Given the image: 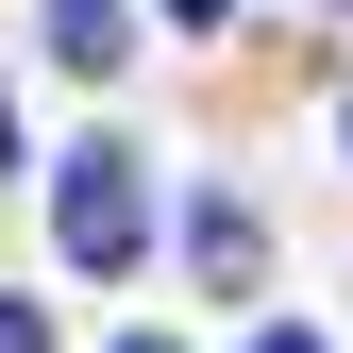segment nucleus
Here are the masks:
<instances>
[{
    "instance_id": "7",
    "label": "nucleus",
    "mask_w": 353,
    "mask_h": 353,
    "mask_svg": "<svg viewBox=\"0 0 353 353\" xmlns=\"http://www.w3.org/2000/svg\"><path fill=\"white\" fill-rule=\"evenodd\" d=\"M252 353H320V336H252Z\"/></svg>"
},
{
    "instance_id": "3",
    "label": "nucleus",
    "mask_w": 353,
    "mask_h": 353,
    "mask_svg": "<svg viewBox=\"0 0 353 353\" xmlns=\"http://www.w3.org/2000/svg\"><path fill=\"white\" fill-rule=\"evenodd\" d=\"M185 252H202L219 286H252V252H270V236H252V202H202V219H185Z\"/></svg>"
},
{
    "instance_id": "6",
    "label": "nucleus",
    "mask_w": 353,
    "mask_h": 353,
    "mask_svg": "<svg viewBox=\"0 0 353 353\" xmlns=\"http://www.w3.org/2000/svg\"><path fill=\"white\" fill-rule=\"evenodd\" d=\"M0 168H17V101H0Z\"/></svg>"
},
{
    "instance_id": "5",
    "label": "nucleus",
    "mask_w": 353,
    "mask_h": 353,
    "mask_svg": "<svg viewBox=\"0 0 353 353\" xmlns=\"http://www.w3.org/2000/svg\"><path fill=\"white\" fill-rule=\"evenodd\" d=\"M168 17H236V0H168Z\"/></svg>"
},
{
    "instance_id": "4",
    "label": "nucleus",
    "mask_w": 353,
    "mask_h": 353,
    "mask_svg": "<svg viewBox=\"0 0 353 353\" xmlns=\"http://www.w3.org/2000/svg\"><path fill=\"white\" fill-rule=\"evenodd\" d=\"M0 353H51V320H34V303H0Z\"/></svg>"
},
{
    "instance_id": "8",
    "label": "nucleus",
    "mask_w": 353,
    "mask_h": 353,
    "mask_svg": "<svg viewBox=\"0 0 353 353\" xmlns=\"http://www.w3.org/2000/svg\"><path fill=\"white\" fill-rule=\"evenodd\" d=\"M118 353H168V336H118Z\"/></svg>"
},
{
    "instance_id": "2",
    "label": "nucleus",
    "mask_w": 353,
    "mask_h": 353,
    "mask_svg": "<svg viewBox=\"0 0 353 353\" xmlns=\"http://www.w3.org/2000/svg\"><path fill=\"white\" fill-rule=\"evenodd\" d=\"M51 68L118 84V68H135V0H51Z\"/></svg>"
},
{
    "instance_id": "1",
    "label": "nucleus",
    "mask_w": 353,
    "mask_h": 353,
    "mask_svg": "<svg viewBox=\"0 0 353 353\" xmlns=\"http://www.w3.org/2000/svg\"><path fill=\"white\" fill-rule=\"evenodd\" d=\"M51 236H68V270H135V252H152V168L135 152H68V185H51Z\"/></svg>"
}]
</instances>
